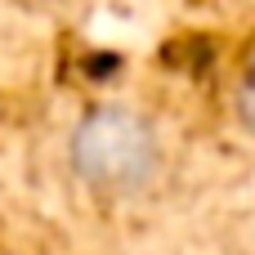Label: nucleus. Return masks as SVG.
<instances>
[{"label": "nucleus", "instance_id": "2", "mask_svg": "<svg viewBox=\"0 0 255 255\" xmlns=\"http://www.w3.org/2000/svg\"><path fill=\"white\" fill-rule=\"evenodd\" d=\"M238 108H242V121L255 130V72L247 76V85H242V103H238Z\"/></svg>", "mask_w": 255, "mask_h": 255}, {"label": "nucleus", "instance_id": "1", "mask_svg": "<svg viewBox=\"0 0 255 255\" xmlns=\"http://www.w3.org/2000/svg\"><path fill=\"white\" fill-rule=\"evenodd\" d=\"M67 161L85 188H94L103 197H130L157 179L161 139L143 112L108 103V108H94L76 121L72 143H67Z\"/></svg>", "mask_w": 255, "mask_h": 255}]
</instances>
